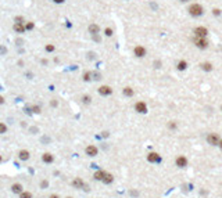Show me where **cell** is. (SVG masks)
I'll return each mask as SVG.
<instances>
[{
    "instance_id": "2e32d148",
    "label": "cell",
    "mask_w": 222,
    "mask_h": 198,
    "mask_svg": "<svg viewBox=\"0 0 222 198\" xmlns=\"http://www.w3.org/2000/svg\"><path fill=\"white\" fill-rule=\"evenodd\" d=\"M106 171H103V169H100V171H96L95 175H93V177H95V180H99V182H103V179H104V176H106Z\"/></svg>"
},
{
    "instance_id": "ab89813d",
    "label": "cell",
    "mask_w": 222,
    "mask_h": 198,
    "mask_svg": "<svg viewBox=\"0 0 222 198\" xmlns=\"http://www.w3.org/2000/svg\"><path fill=\"white\" fill-rule=\"evenodd\" d=\"M1 161H3V158H1V155H0V162H1Z\"/></svg>"
},
{
    "instance_id": "ba28073f",
    "label": "cell",
    "mask_w": 222,
    "mask_h": 198,
    "mask_svg": "<svg viewBox=\"0 0 222 198\" xmlns=\"http://www.w3.org/2000/svg\"><path fill=\"white\" fill-rule=\"evenodd\" d=\"M175 165L178 168H186L189 165V159L185 155H178L175 158Z\"/></svg>"
},
{
    "instance_id": "7a4b0ae2",
    "label": "cell",
    "mask_w": 222,
    "mask_h": 198,
    "mask_svg": "<svg viewBox=\"0 0 222 198\" xmlns=\"http://www.w3.org/2000/svg\"><path fill=\"white\" fill-rule=\"evenodd\" d=\"M133 108H135V111H136L138 114H147V111H148L147 104H146L143 100H139V101H136V103H135V105H133Z\"/></svg>"
},
{
    "instance_id": "3957f363",
    "label": "cell",
    "mask_w": 222,
    "mask_h": 198,
    "mask_svg": "<svg viewBox=\"0 0 222 198\" xmlns=\"http://www.w3.org/2000/svg\"><path fill=\"white\" fill-rule=\"evenodd\" d=\"M193 43H194V46L197 47V49H200V50L208 49V40H207V37H194V39H193Z\"/></svg>"
},
{
    "instance_id": "f546056e",
    "label": "cell",
    "mask_w": 222,
    "mask_h": 198,
    "mask_svg": "<svg viewBox=\"0 0 222 198\" xmlns=\"http://www.w3.org/2000/svg\"><path fill=\"white\" fill-rule=\"evenodd\" d=\"M25 26H27L28 31H31V29H33V26H35V25H33V22H28V24H27Z\"/></svg>"
},
{
    "instance_id": "8fae6325",
    "label": "cell",
    "mask_w": 222,
    "mask_h": 198,
    "mask_svg": "<svg viewBox=\"0 0 222 198\" xmlns=\"http://www.w3.org/2000/svg\"><path fill=\"white\" fill-rule=\"evenodd\" d=\"M72 186H74L75 188H85V187H86L85 182L81 179V177H75L74 180H72Z\"/></svg>"
},
{
    "instance_id": "b9f144b4",
    "label": "cell",
    "mask_w": 222,
    "mask_h": 198,
    "mask_svg": "<svg viewBox=\"0 0 222 198\" xmlns=\"http://www.w3.org/2000/svg\"><path fill=\"white\" fill-rule=\"evenodd\" d=\"M221 110H222V105H221Z\"/></svg>"
},
{
    "instance_id": "e0dca14e",
    "label": "cell",
    "mask_w": 222,
    "mask_h": 198,
    "mask_svg": "<svg viewBox=\"0 0 222 198\" xmlns=\"http://www.w3.org/2000/svg\"><path fill=\"white\" fill-rule=\"evenodd\" d=\"M122 94H124L125 97H133V94H135V90H133L131 86H125V87L122 89Z\"/></svg>"
},
{
    "instance_id": "5bb4252c",
    "label": "cell",
    "mask_w": 222,
    "mask_h": 198,
    "mask_svg": "<svg viewBox=\"0 0 222 198\" xmlns=\"http://www.w3.org/2000/svg\"><path fill=\"white\" fill-rule=\"evenodd\" d=\"M42 161L45 162V163H53V161H54L53 154H50V152H45V154L42 155Z\"/></svg>"
},
{
    "instance_id": "ac0fdd59",
    "label": "cell",
    "mask_w": 222,
    "mask_h": 198,
    "mask_svg": "<svg viewBox=\"0 0 222 198\" xmlns=\"http://www.w3.org/2000/svg\"><path fill=\"white\" fill-rule=\"evenodd\" d=\"M200 68L203 69V71H206V72H211L212 69H214V65H212L211 63L206 61V63H201L200 64Z\"/></svg>"
},
{
    "instance_id": "f35d334b",
    "label": "cell",
    "mask_w": 222,
    "mask_h": 198,
    "mask_svg": "<svg viewBox=\"0 0 222 198\" xmlns=\"http://www.w3.org/2000/svg\"><path fill=\"white\" fill-rule=\"evenodd\" d=\"M218 147H219V148L222 150V139H221V141H219V146H218Z\"/></svg>"
},
{
    "instance_id": "ffe728a7",
    "label": "cell",
    "mask_w": 222,
    "mask_h": 198,
    "mask_svg": "<svg viewBox=\"0 0 222 198\" xmlns=\"http://www.w3.org/2000/svg\"><path fill=\"white\" fill-rule=\"evenodd\" d=\"M186 68H187V61H185V60L178 61V64H176V69L178 71H185Z\"/></svg>"
},
{
    "instance_id": "5b68a950",
    "label": "cell",
    "mask_w": 222,
    "mask_h": 198,
    "mask_svg": "<svg viewBox=\"0 0 222 198\" xmlns=\"http://www.w3.org/2000/svg\"><path fill=\"white\" fill-rule=\"evenodd\" d=\"M207 143L210 146H219V141H221V137L217 135V133H208L206 137Z\"/></svg>"
},
{
    "instance_id": "d4e9b609",
    "label": "cell",
    "mask_w": 222,
    "mask_h": 198,
    "mask_svg": "<svg viewBox=\"0 0 222 198\" xmlns=\"http://www.w3.org/2000/svg\"><path fill=\"white\" fill-rule=\"evenodd\" d=\"M6 132H7V126L0 122V135H3V133H6Z\"/></svg>"
},
{
    "instance_id": "8d00e7d4",
    "label": "cell",
    "mask_w": 222,
    "mask_h": 198,
    "mask_svg": "<svg viewBox=\"0 0 222 198\" xmlns=\"http://www.w3.org/2000/svg\"><path fill=\"white\" fill-rule=\"evenodd\" d=\"M0 53H6V49H4V47H0Z\"/></svg>"
},
{
    "instance_id": "d6a6232c",
    "label": "cell",
    "mask_w": 222,
    "mask_h": 198,
    "mask_svg": "<svg viewBox=\"0 0 222 198\" xmlns=\"http://www.w3.org/2000/svg\"><path fill=\"white\" fill-rule=\"evenodd\" d=\"M16 22H22V24H24V18H22V17H17Z\"/></svg>"
},
{
    "instance_id": "44dd1931",
    "label": "cell",
    "mask_w": 222,
    "mask_h": 198,
    "mask_svg": "<svg viewBox=\"0 0 222 198\" xmlns=\"http://www.w3.org/2000/svg\"><path fill=\"white\" fill-rule=\"evenodd\" d=\"M112 182H114V176H112L111 173L107 172L106 176H104V179H103V183H104V184H111Z\"/></svg>"
},
{
    "instance_id": "30bf717a",
    "label": "cell",
    "mask_w": 222,
    "mask_h": 198,
    "mask_svg": "<svg viewBox=\"0 0 222 198\" xmlns=\"http://www.w3.org/2000/svg\"><path fill=\"white\" fill-rule=\"evenodd\" d=\"M85 154L88 156H97V154H99V148L96 146H93V144H90V146H88L86 148H85Z\"/></svg>"
},
{
    "instance_id": "9c48e42d",
    "label": "cell",
    "mask_w": 222,
    "mask_h": 198,
    "mask_svg": "<svg viewBox=\"0 0 222 198\" xmlns=\"http://www.w3.org/2000/svg\"><path fill=\"white\" fill-rule=\"evenodd\" d=\"M97 92H99V94L100 96H111L112 94V87L111 86H108V85H103V86H100V87L97 89Z\"/></svg>"
},
{
    "instance_id": "9a60e30c",
    "label": "cell",
    "mask_w": 222,
    "mask_h": 198,
    "mask_svg": "<svg viewBox=\"0 0 222 198\" xmlns=\"http://www.w3.org/2000/svg\"><path fill=\"white\" fill-rule=\"evenodd\" d=\"M11 191H13L14 194H18V195H20V194L24 191V188H22V184H20V183H14V184L11 186Z\"/></svg>"
},
{
    "instance_id": "cb8c5ba5",
    "label": "cell",
    "mask_w": 222,
    "mask_h": 198,
    "mask_svg": "<svg viewBox=\"0 0 222 198\" xmlns=\"http://www.w3.org/2000/svg\"><path fill=\"white\" fill-rule=\"evenodd\" d=\"M112 33H114V31H112V28H106V29H104V35H106V36H112Z\"/></svg>"
},
{
    "instance_id": "52a82bcc",
    "label": "cell",
    "mask_w": 222,
    "mask_h": 198,
    "mask_svg": "<svg viewBox=\"0 0 222 198\" xmlns=\"http://www.w3.org/2000/svg\"><path fill=\"white\" fill-rule=\"evenodd\" d=\"M133 54H135V57L143 58L146 54H147V50H146V47H144V46H142V44H138V46H135V49H133Z\"/></svg>"
},
{
    "instance_id": "7c38bea8",
    "label": "cell",
    "mask_w": 222,
    "mask_h": 198,
    "mask_svg": "<svg viewBox=\"0 0 222 198\" xmlns=\"http://www.w3.org/2000/svg\"><path fill=\"white\" fill-rule=\"evenodd\" d=\"M88 29H89V33H92L93 36H95V35H99V33H100V26L97 25V24H90Z\"/></svg>"
},
{
    "instance_id": "f1b7e54d",
    "label": "cell",
    "mask_w": 222,
    "mask_h": 198,
    "mask_svg": "<svg viewBox=\"0 0 222 198\" xmlns=\"http://www.w3.org/2000/svg\"><path fill=\"white\" fill-rule=\"evenodd\" d=\"M47 186H49V182H47V180H43V182L40 183V187H42V188H46Z\"/></svg>"
},
{
    "instance_id": "277c9868",
    "label": "cell",
    "mask_w": 222,
    "mask_h": 198,
    "mask_svg": "<svg viewBox=\"0 0 222 198\" xmlns=\"http://www.w3.org/2000/svg\"><path fill=\"white\" fill-rule=\"evenodd\" d=\"M208 29H207L206 26H196L194 29H193V35H194V37H207L208 36Z\"/></svg>"
},
{
    "instance_id": "60d3db41",
    "label": "cell",
    "mask_w": 222,
    "mask_h": 198,
    "mask_svg": "<svg viewBox=\"0 0 222 198\" xmlns=\"http://www.w3.org/2000/svg\"><path fill=\"white\" fill-rule=\"evenodd\" d=\"M67 198H74V197H67Z\"/></svg>"
},
{
    "instance_id": "e575fe53",
    "label": "cell",
    "mask_w": 222,
    "mask_h": 198,
    "mask_svg": "<svg viewBox=\"0 0 222 198\" xmlns=\"http://www.w3.org/2000/svg\"><path fill=\"white\" fill-rule=\"evenodd\" d=\"M0 104H4V97L3 96H0Z\"/></svg>"
},
{
    "instance_id": "603a6c76",
    "label": "cell",
    "mask_w": 222,
    "mask_h": 198,
    "mask_svg": "<svg viewBox=\"0 0 222 198\" xmlns=\"http://www.w3.org/2000/svg\"><path fill=\"white\" fill-rule=\"evenodd\" d=\"M20 198H32V194L29 193V191H22V193L20 194Z\"/></svg>"
},
{
    "instance_id": "74e56055",
    "label": "cell",
    "mask_w": 222,
    "mask_h": 198,
    "mask_svg": "<svg viewBox=\"0 0 222 198\" xmlns=\"http://www.w3.org/2000/svg\"><path fill=\"white\" fill-rule=\"evenodd\" d=\"M180 3H187V1H190V0H179Z\"/></svg>"
},
{
    "instance_id": "4316f807",
    "label": "cell",
    "mask_w": 222,
    "mask_h": 198,
    "mask_svg": "<svg viewBox=\"0 0 222 198\" xmlns=\"http://www.w3.org/2000/svg\"><path fill=\"white\" fill-rule=\"evenodd\" d=\"M54 50H56V47H54L53 44H47V46H46V51L52 53V51H54Z\"/></svg>"
},
{
    "instance_id": "d6986e66",
    "label": "cell",
    "mask_w": 222,
    "mask_h": 198,
    "mask_svg": "<svg viewBox=\"0 0 222 198\" xmlns=\"http://www.w3.org/2000/svg\"><path fill=\"white\" fill-rule=\"evenodd\" d=\"M18 158H20L21 161H28V159H29V151L21 150V151L18 152Z\"/></svg>"
},
{
    "instance_id": "4fadbf2b",
    "label": "cell",
    "mask_w": 222,
    "mask_h": 198,
    "mask_svg": "<svg viewBox=\"0 0 222 198\" xmlns=\"http://www.w3.org/2000/svg\"><path fill=\"white\" fill-rule=\"evenodd\" d=\"M14 31H16L17 33H24V32L27 31V26L24 25L22 22H16V24H14Z\"/></svg>"
},
{
    "instance_id": "d590c367",
    "label": "cell",
    "mask_w": 222,
    "mask_h": 198,
    "mask_svg": "<svg viewBox=\"0 0 222 198\" xmlns=\"http://www.w3.org/2000/svg\"><path fill=\"white\" fill-rule=\"evenodd\" d=\"M49 198H60V197H58L57 194H52V195H50V197H49Z\"/></svg>"
},
{
    "instance_id": "6da1fadb",
    "label": "cell",
    "mask_w": 222,
    "mask_h": 198,
    "mask_svg": "<svg viewBox=\"0 0 222 198\" xmlns=\"http://www.w3.org/2000/svg\"><path fill=\"white\" fill-rule=\"evenodd\" d=\"M187 11H189V14H190L192 17L199 18V17H201L204 14V7L201 4H199V3H192V4L187 7Z\"/></svg>"
},
{
    "instance_id": "836d02e7",
    "label": "cell",
    "mask_w": 222,
    "mask_h": 198,
    "mask_svg": "<svg viewBox=\"0 0 222 198\" xmlns=\"http://www.w3.org/2000/svg\"><path fill=\"white\" fill-rule=\"evenodd\" d=\"M54 3H57V4H61V3H64V0H53Z\"/></svg>"
},
{
    "instance_id": "8992f818",
    "label": "cell",
    "mask_w": 222,
    "mask_h": 198,
    "mask_svg": "<svg viewBox=\"0 0 222 198\" xmlns=\"http://www.w3.org/2000/svg\"><path fill=\"white\" fill-rule=\"evenodd\" d=\"M146 158H147V162H150V163H160V162L163 161L161 155H160L158 152H156V151L148 152Z\"/></svg>"
},
{
    "instance_id": "1f68e13d",
    "label": "cell",
    "mask_w": 222,
    "mask_h": 198,
    "mask_svg": "<svg viewBox=\"0 0 222 198\" xmlns=\"http://www.w3.org/2000/svg\"><path fill=\"white\" fill-rule=\"evenodd\" d=\"M168 128L169 129H176V123H175V122H171V123H168Z\"/></svg>"
},
{
    "instance_id": "484cf974",
    "label": "cell",
    "mask_w": 222,
    "mask_h": 198,
    "mask_svg": "<svg viewBox=\"0 0 222 198\" xmlns=\"http://www.w3.org/2000/svg\"><path fill=\"white\" fill-rule=\"evenodd\" d=\"M82 100H83L85 104H90V101H92V97H90V96H83V97H82Z\"/></svg>"
},
{
    "instance_id": "4dcf8cb0",
    "label": "cell",
    "mask_w": 222,
    "mask_h": 198,
    "mask_svg": "<svg viewBox=\"0 0 222 198\" xmlns=\"http://www.w3.org/2000/svg\"><path fill=\"white\" fill-rule=\"evenodd\" d=\"M212 14H214V16H221V10H219V8H214V10H212Z\"/></svg>"
},
{
    "instance_id": "7402d4cb",
    "label": "cell",
    "mask_w": 222,
    "mask_h": 198,
    "mask_svg": "<svg viewBox=\"0 0 222 198\" xmlns=\"http://www.w3.org/2000/svg\"><path fill=\"white\" fill-rule=\"evenodd\" d=\"M92 76H93V73L88 71V72L83 73V80L85 82H90V80H92Z\"/></svg>"
},
{
    "instance_id": "83f0119b",
    "label": "cell",
    "mask_w": 222,
    "mask_h": 198,
    "mask_svg": "<svg viewBox=\"0 0 222 198\" xmlns=\"http://www.w3.org/2000/svg\"><path fill=\"white\" fill-rule=\"evenodd\" d=\"M32 111H33L35 114H40V107L35 105V107H32Z\"/></svg>"
}]
</instances>
